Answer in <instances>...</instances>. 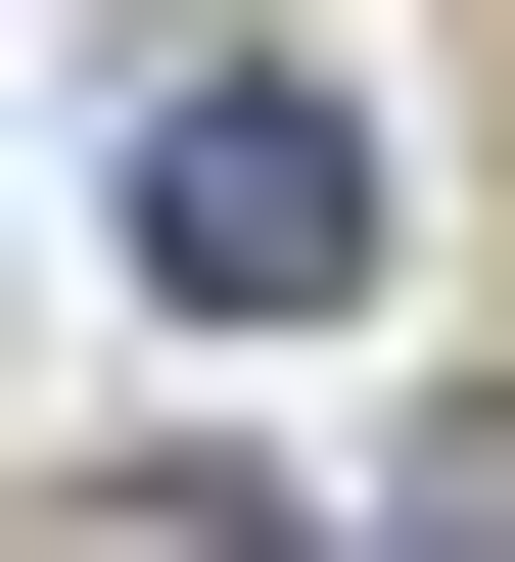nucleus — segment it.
<instances>
[{"mask_svg":"<svg viewBox=\"0 0 515 562\" xmlns=\"http://www.w3.org/2000/svg\"><path fill=\"white\" fill-rule=\"evenodd\" d=\"M94 188H141V281H188V328H328V281H376V94H328V47H141Z\"/></svg>","mask_w":515,"mask_h":562,"instance_id":"f257e3e1","label":"nucleus"},{"mask_svg":"<svg viewBox=\"0 0 515 562\" xmlns=\"http://www.w3.org/2000/svg\"><path fill=\"white\" fill-rule=\"evenodd\" d=\"M422 562H515V422H469V469H422Z\"/></svg>","mask_w":515,"mask_h":562,"instance_id":"f03ea898","label":"nucleus"}]
</instances>
